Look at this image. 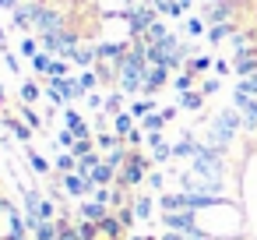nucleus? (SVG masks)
Wrapping results in <instances>:
<instances>
[{
  "instance_id": "obj_27",
  "label": "nucleus",
  "mask_w": 257,
  "mask_h": 240,
  "mask_svg": "<svg viewBox=\"0 0 257 240\" xmlns=\"http://www.w3.org/2000/svg\"><path fill=\"white\" fill-rule=\"evenodd\" d=\"M57 141H60V145H64V148H67V152H71V148H74V141H78V134H74V131H67V127H64V131H60V134H57Z\"/></svg>"
},
{
  "instance_id": "obj_24",
  "label": "nucleus",
  "mask_w": 257,
  "mask_h": 240,
  "mask_svg": "<svg viewBox=\"0 0 257 240\" xmlns=\"http://www.w3.org/2000/svg\"><path fill=\"white\" fill-rule=\"evenodd\" d=\"M152 159H155V163L173 159V145H166V141H162V145H155V148H152Z\"/></svg>"
},
{
  "instance_id": "obj_19",
  "label": "nucleus",
  "mask_w": 257,
  "mask_h": 240,
  "mask_svg": "<svg viewBox=\"0 0 257 240\" xmlns=\"http://www.w3.org/2000/svg\"><path fill=\"white\" fill-rule=\"evenodd\" d=\"M22 120H25L32 131H43V127H46V120H43V117H39L32 106H22Z\"/></svg>"
},
{
  "instance_id": "obj_12",
  "label": "nucleus",
  "mask_w": 257,
  "mask_h": 240,
  "mask_svg": "<svg viewBox=\"0 0 257 240\" xmlns=\"http://www.w3.org/2000/svg\"><path fill=\"white\" fill-rule=\"evenodd\" d=\"M29 166H32V173H36V177H50V173H53L50 159H43V155H39V152H32V148H29Z\"/></svg>"
},
{
  "instance_id": "obj_23",
  "label": "nucleus",
  "mask_w": 257,
  "mask_h": 240,
  "mask_svg": "<svg viewBox=\"0 0 257 240\" xmlns=\"http://www.w3.org/2000/svg\"><path fill=\"white\" fill-rule=\"evenodd\" d=\"M116 219H120V226H123V229H131V226L138 222V215H134V208H131V205H123V208L116 212Z\"/></svg>"
},
{
  "instance_id": "obj_10",
  "label": "nucleus",
  "mask_w": 257,
  "mask_h": 240,
  "mask_svg": "<svg viewBox=\"0 0 257 240\" xmlns=\"http://www.w3.org/2000/svg\"><path fill=\"white\" fill-rule=\"evenodd\" d=\"M134 131V117H131V110H123V113H116L113 117V134H120L123 141H127V134Z\"/></svg>"
},
{
  "instance_id": "obj_30",
  "label": "nucleus",
  "mask_w": 257,
  "mask_h": 240,
  "mask_svg": "<svg viewBox=\"0 0 257 240\" xmlns=\"http://www.w3.org/2000/svg\"><path fill=\"white\" fill-rule=\"evenodd\" d=\"M22 53L25 57H36V39H22Z\"/></svg>"
},
{
  "instance_id": "obj_6",
  "label": "nucleus",
  "mask_w": 257,
  "mask_h": 240,
  "mask_svg": "<svg viewBox=\"0 0 257 240\" xmlns=\"http://www.w3.org/2000/svg\"><path fill=\"white\" fill-rule=\"evenodd\" d=\"M232 32H236V25L232 22H218V25H208V43H225V39H232Z\"/></svg>"
},
{
  "instance_id": "obj_21",
  "label": "nucleus",
  "mask_w": 257,
  "mask_h": 240,
  "mask_svg": "<svg viewBox=\"0 0 257 240\" xmlns=\"http://www.w3.org/2000/svg\"><path fill=\"white\" fill-rule=\"evenodd\" d=\"M78 85H81L85 92H95V89H99V74L88 67V71H81V74H78Z\"/></svg>"
},
{
  "instance_id": "obj_15",
  "label": "nucleus",
  "mask_w": 257,
  "mask_h": 240,
  "mask_svg": "<svg viewBox=\"0 0 257 240\" xmlns=\"http://www.w3.org/2000/svg\"><path fill=\"white\" fill-rule=\"evenodd\" d=\"M166 124H169V120H166V113H162V110H155V113H148V117H145L141 131H145V134H152V131H162Z\"/></svg>"
},
{
  "instance_id": "obj_8",
  "label": "nucleus",
  "mask_w": 257,
  "mask_h": 240,
  "mask_svg": "<svg viewBox=\"0 0 257 240\" xmlns=\"http://www.w3.org/2000/svg\"><path fill=\"white\" fill-rule=\"evenodd\" d=\"M131 208H134L138 219H152V212H155V198H152V194H134Z\"/></svg>"
},
{
  "instance_id": "obj_28",
  "label": "nucleus",
  "mask_w": 257,
  "mask_h": 240,
  "mask_svg": "<svg viewBox=\"0 0 257 240\" xmlns=\"http://www.w3.org/2000/svg\"><path fill=\"white\" fill-rule=\"evenodd\" d=\"M148 187H152V191H162V187H166V173H155V170H152V173H148Z\"/></svg>"
},
{
  "instance_id": "obj_14",
  "label": "nucleus",
  "mask_w": 257,
  "mask_h": 240,
  "mask_svg": "<svg viewBox=\"0 0 257 240\" xmlns=\"http://www.w3.org/2000/svg\"><path fill=\"white\" fill-rule=\"evenodd\" d=\"M127 106H123V92H106V106H102V113H109V117H116V113H123Z\"/></svg>"
},
{
  "instance_id": "obj_33",
  "label": "nucleus",
  "mask_w": 257,
  "mask_h": 240,
  "mask_svg": "<svg viewBox=\"0 0 257 240\" xmlns=\"http://www.w3.org/2000/svg\"><path fill=\"white\" fill-rule=\"evenodd\" d=\"M0 110H4V89H0Z\"/></svg>"
},
{
  "instance_id": "obj_26",
  "label": "nucleus",
  "mask_w": 257,
  "mask_h": 240,
  "mask_svg": "<svg viewBox=\"0 0 257 240\" xmlns=\"http://www.w3.org/2000/svg\"><path fill=\"white\" fill-rule=\"evenodd\" d=\"M197 89H201V92H204V96H215V92H218V89H222V78H208V82H201V85H197Z\"/></svg>"
},
{
  "instance_id": "obj_16",
  "label": "nucleus",
  "mask_w": 257,
  "mask_h": 240,
  "mask_svg": "<svg viewBox=\"0 0 257 240\" xmlns=\"http://www.w3.org/2000/svg\"><path fill=\"white\" fill-rule=\"evenodd\" d=\"M127 110H131L134 120H138V117H148V113H155V99H134Z\"/></svg>"
},
{
  "instance_id": "obj_9",
  "label": "nucleus",
  "mask_w": 257,
  "mask_h": 240,
  "mask_svg": "<svg viewBox=\"0 0 257 240\" xmlns=\"http://www.w3.org/2000/svg\"><path fill=\"white\" fill-rule=\"evenodd\" d=\"M211 67H215V57L197 53V57H190V60H187V67H183V71H190V74H197V78H201V74H204V71H211Z\"/></svg>"
},
{
  "instance_id": "obj_22",
  "label": "nucleus",
  "mask_w": 257,
  "mask_h": 240,
  "mask_svg": "<svg viewBox=\"0 0 257 240\" xmlns=\"http://www.w3.org/2000/svg\"><path fill=\"white\" fill-rule=\"evenodd\" d=\"M50 64H53V60H50V53H36V57H32L36 74H50Z\"/></svg>"
},
{
  "instance_id": "obj_18",
  "label": "nucleus",
  "mask_w": 257,
  "mask_h": 240,
  "mask_svg": "<svg viewBox=\"0 0 257 240\" xmlns=\"http://www.w3.org/2000/svg\"><path fill=\"white\" fill-rule=\"evenodd\" d=\"M39 96H43V89H39V82H25V85H22V103H25V106H32V103H39Z\"/></svg>"
},
{
  "instance_id": "obj_17",
  "label": "nucleus",
  "mask_w": 257,
  "mask_h": 240,
  "mask_svg": "<svg viewBox=\"0 0 257 240\" xmlns=\"http://www.w3.org/2000/svg\"><path fill=\"white\" fill-rule=\"evenodd\" d=\"M152 8H155L159 15H169V18H183V11H180V4H176V0H152Z\"/></svg>"
},
{
  "instance_id": "obj_2",
  "label": "nucleus",
  "mask_w": 257,
  "mask_h": 240,
  "mask_svg": "<svg viewBox=\"0 0 257 240\" xmlns=\"http://www.w3.org/2000/svg\"><path fill=\"white\" fill-rule=\"evenodd\" d=\"M169 85V67H159V64H152L148 67V78H145V96L152 99L155 92H162Z\"/></svg>"
},
{
  "instance_id": "obj_7",
  "label": "nucleus",
  "mask_w": 257,
  "mask_h": 240,
  "mask_svg": "<svg viewBox=\"0 0 257 240\" xmlns=\"http://www.w3.org/2000/svg\"><path fill=\"white\" fill-rule=\"evenodd\" d=\"M4 124H8V127L15 131V138H18L22 145H29V141H32V134H36V131H32V127H29L25 120H18V117H8V113H4Z\"/></svg>"
},
{
  "instance_id": "obj_29",
  "label": "nucleus",
  "mask_w": 257,
  "mask_h": 240,
  "mask_svg": "<svg viewBox=\"0 0 257 240\" xmlns=\"http://www.w3.org/2000/svg\"><path fill=\"white\" fill-rule=\"evenodd\" d=\"M211 71H215L218 78H225V74L232 71V64H229V60H215V67H211Z\"/></svg>"
},
{
  "instance_id": "obj_34",
  "label": "nucleus",
  "mask_w": 257,
  "mask_h": 240,
  "mask_svg": "<svg viewBox=\"0 0 257 240\" xmlns=\"http://www.w3.org/2000/svg\"><path fill=\"white\" fill-rule=\"evenodd\" d=\"M0 43H4V29H0Z\"/></svg>"
},
{
  "instance_id": "obj_25",
  "label": "nucleus",
  "mask_w": 257,
  "mask_h": 240,
  "mask_svg": "<svg viewBox=\"0 0 257 240\" xmlns=\"http://www.w3.org/2000/svg\"><path fill=\"white\" fill-rule=\"evenodd\" d=\"M67 74H71L67 60H53V64H50V78H67Z\"/></svg>"
},
{
  "instance_id": "obj_1",
  "label": "nucleus",
  "mask_w": 257,
  "mask_h": 240,
  "mask_svg": "<svg viewBox=\"0 0 257 240\" xmlns=\"http://www.w3.org/2000/svg\"><path fill=\"white\" fill-rule=\"evenodd\" d=\"M60 184H64V194L67 198H78V201H85V194L95 191L92 177H85V173H67V177H60Z\"/></svg>"
},
{
  "instance_id": "obj_5",
  "label": "nucleus",
  "mask_w": 257,
  "mask_h": 240,
  "mask_svg": "<svg viewBox=\"0 0 257 240\" xmlns=\"http://www.w3.org/2000/svg\"><path fill=\"white\" fill-rule=\"evenodd\" d=\"M78 208H81V219L85 222H102L109 215V205H102V201H81Z\"/></svg>"
},
{
  "instance_id": "obj_32",
  "label": "nucleus",
  "mask_w": 257,
  "mask_h": 240,
  "mask_svg": "<svg viewBox=\"0 0 257 240\" xmlns=\"http://www.w3.org/2000/svg\"><path fill=\"white\" fill-rule=\"evenodd\" d=\"M131 240H155V236H131Z\"/></svg>"
},
{
  "instance_id": "obj_4",
  "label": "nucleus",
  "mask_w": 257,
  "mask_h": 240,
  "mask_svg": "<svg viewBox=\"0 0 257 240\" xmlns=\"http://www.w3.org/2000/svg\"><path fill=\"white\" fill-rule=\"evenodd\" d=\"M232 71L239 74V82H243V78H253V74H257V53H239V57H232Z\"/></svg>"
},
{
  "instance_id": "obj_3",
  "label": "nucleus",
  "mask_w": 257,
  "mask_h": 240,
  "mask_svg": "<svg viewBox=\"0 0 257 240\" xmlns=\"http://www.w3.org/2000/svg\"><path fill=\"white\" fill-rule=\"evenodd\" d=\"M116 173H120V170H116V166H109V163L102 159L88 177H92V184H95V187H113V184H116Z\"/></svg>"
},
{
  "instance_id": "obj_31",
  "label": "nucleus",
  "mask_w": 257,
  "mask_h": 240,
  "mask_svg": "<svg viewBox=\"0 0 257 240\" xmlns=\"http://www.w3.org/2000/svg\"><path fill=\"white\" fill-rule=\"evenodd\" d=\"M18 4H22V0H0V8H8V11H15Z\"/></svg>"
},
{
  "instance_id": "obj_11",
  "label": "nucleus",
  "mask_w": 257,
  "mask_h": 240,
  "mask_svg": "<svg viewBox=\"0 0 257 240\" xmlns=\"http://www.w3.org/2000/svg\"><path fill=\"white\" fill-rule=\"evenodd\" d=\"M204 99H208V96H204L201 89H194V92H183V96H180V110H194V113H197V110L204 106Z\"/></svg>"
},
{
  "instance_id": "obj_20",
  "label": "nucleus",
  "mask_w": 257,
  "mask_h": 240,
  "mask_svg": "<svg viewBox=\"0 0 257 240\" xmlns=\"http://www.w3.org/2000/svg\"><path fill=\"white\" fill-rule=\"evenodd\" d=\"M208 29H204V18H197V15H187V36L190 39H197V36H204Z\"/></svg>"
},
{
  "instance_id": "obj_13",
  "label": "nucleus",
  "mask_w": 257,
  "mask_h": 240,
  "mask_svg": "<svg viewBox=\"0 0 257 240\" xmlns=\"http://www.w3.org/2000/svg\"><path fill=\"white\" fill-rule=\"evenodd\" d=\"M53 166H57V173H60V177L78 173V155H74V152H64V155H57V163H53Z\"/></svg>"
}]
</instances>
